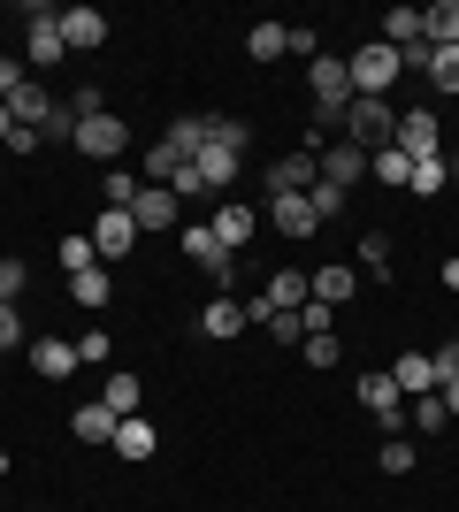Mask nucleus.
Returning a JSON list of instances; mask_svg holds the SVG:
<instances>
[{
	"mask_svg": "<svg viewBox=\"0 0 459 512\" xmlns=\"http://www.w3.org/2000/svg\"><path fill=\"white\" fill-rule=\"evenodd\" d=\"M245 146H253V130H245L238 115H207V146H199V161H192V169L207 176V184H215V199L230 192V176L245 169Z\"/></svg>",
	"mask_w": 459,
	"mask_h": 512,
	"instance_id": "f257e3e1",
	"label": "nucleus"
},
{
	"mask_svg": "<svg viewBox=\"0 0 459 512\" xmlns=\"http://www.w3.org/2000/svg\"><path fill=\"white\" fill-rule=\"evenodd\" d=\"M352 100H383V92H391L398 85V77H406V62H398V54H391V46H383V39H368V46H352Z\"/></svg>",
	"mask_w": 459,
	"mask_h": 512,
	"instance_id": "f03ea898",
	"label": "nucleus"
},
{
	"mask_svg": "<svg viewBox=\"0 0 459 512\" xmlns=\"http://www.w3.org/2000/svg\"><path fill=\"white\" fill-rule=\"evenodd\" d=\"M345 138H352L360 153H383V146L398 138V107H391V100H352V107H345Z\"/></svg>",
	"mask_w": 459,
	"mask_h": 512,
	"instance_id": "7ed1b4c3",
	"label": "nucleus"
},
{
	"mask_svg": "<svg viewBox=\"0 0 459 512\" xmlns=\"http://www.w3.org/2000/svg\"><path fill=\"white\" fill-rule=\"evenodd\" d=\"M69 146H77V153H92V161H108V169H115V161L131 153V123L100 107V115H85V123H77V138H69Z\"/></svg>",
	"mask_w": 459,
	"mask_h": 512,
	"instance_id": "20e7f679",
	"label": "nucleus"
},
{
	"mask_svg": "<svg viewBox=\"0 0 459 512\" xmlns=\"http://www.w3.org/2000/svg\"><path fill=\"white\" fill-rule=\"evenodd\" d=\"M306 85H314V115H345L352 107V69L337 54H314L306 62Z\"/></svg>",
	"mask_w": 459,
	"mask_h": 512,
	"instance_id": "39448f33",
	"label": "nucleus"
},
{
	"mask_svg": "<svg viewBox=\"0 0 459 512\" xmlns=\"http://www.w3.org/2000/svg\"><path fill=\"white\" fill-rule=\"evenodd\" d=\"M406 161H437L444 153V123H437V107H406L398 115V138H391Z\"/></svg>",
	"mask_w": 459,
	"mask_h": 512,
	"instance_id": "423d86ee",
	"label": "nucleus"
},
{
	"mask_svg": "<svg viewBox=\"0 0 459 512\" xmlns=\"http://www.w3.org/2000/svg\"><path fill=\"white\" fill-rule=\"evenodd\" d=\"M176 245H184V260H192V268H207L215 283L238 276V253H222V237L207 230V222H184V230H176Z\"/></svg>",
	"mask_w": 459,
	"mask_h": 512,
	"instance_id": "0eeeda50",
	"label": "nucleus"
},
{
	"mask_svg": "<svg viewBox=\"0 0 459 512\" xmlns=\"http://www.w3.org/2000/svg\"><path fill=\"white\" fill-rule=\"evenodd\" d=\"M138 245V222L131 207H100V222H92V253H100V268H115V260Z\"/></svg>",
	"mask_w": 459,
	"mask_h": 512,
	"instance_id": "6e6552de",
	"label": "nucleus"
},
{
	"mask_svg": "<svg viewBox=\"0 0 459 512\" xmlns=\"http://www.w3.org/2000/svg\"><path fill=\"white\" fill-rule=\"evenodd\" d=\"M23 23H31V31H23V54H31L39 69H54L69 54V46H62V8H31Z\"/></svg>",
	"mask_w": 459,
	"mask_h": 512,
	"instance_id": "1a4fd4ad",
	"label": "nucleus"
},
{
	"mask_svg": "<svg viewBox=\"0 0 459 512\" xmlns=\"http://www.w3.org/2000/svg\"><path fill=\"white\" fill-rule=\"evenodd\" d=\"M261 222H268V230H284L291 245L322 230V214H314V199H306V192H284V199H268V214H261Z\"/></svg>",
	"mask_w": 459,
	"mask_h": 512,
	"instance_id": "9d476101",
	"label": "nucleus"
},
{
	"mask_svg": "<svg viewBox=\"0 0 459 512\" xmlns=\"http://www.w3.org/2000/svg\"><path fill=\"white\" fill-rule=\"evenodd\" d=\"M314 184H322V161H314L306 146H291L284 161L268 169V199H284V192H314Z\"/></svg>",
	"mask_w": 459,
	"mask_h": 512,
	"instance_id": "9b49d317",
	"label": "nucleus"
},
{
	"mask_svg": "<svg viewBox=\"0 0 459 512\" xmlns=\"http://www.w3.org/2000/svg\"><path fill=\"white\" fill-rule=\"evenodd\" d=\"M23 352H31V367H39L46 383H69V375H77V337H54V329H46V337H31Z\"/></svg>",
	"mask_w": 459,
	"mask_h": 512,
	"instance_id": "f8f14e48",
	"label": "nucleus"
},
{
	"mask_svg": "<svg viewBox=\"0 0 459 512\" xmlns=\"http://www.w3.org/2000/svg\"><path fill=\"white\" fill-rule=\"evenodd\" d=\"M314 161H322V176H329V184H337V192H352V184L368 176V153L352 146V138H329V146L314 153Z\"/></svg>",
	"mask_w": 459,
	"mask_h": 512,
	"instance_id": "ddd939ff",
	"label": "nucleus"
},
{
	"mask_svg": "<svg viewBox=\"0 0 459 512\" xmlns=\"http://www.w3.org/2000/svg\"><path fill=\"white\" fill-rule=\"evenodd\" d=\"M62 46L69 54H100L108 46V16L100 8H62Z\"/></svg>",
	"mask_w": 459,
	"mask_h": 512,
	"instance_id": "4468645a",
	"label": "nucleus"
},
{
	"mask_svg": "<svg viewBox=\"0 0 459 512\" xmlns=\"http://www.w3.org/2000/svg\"><path fill=\"white\" fill-rule=\"evenodd\" d=\"M176 192L169 184H146V192H138V207H131V222H138V237H153V230H176Z\"/></svg>",
	"mask_w": 459,
	"mask_h": 512,
	"instance_id": "2eb2a0df",
	"label": "nucleus"
},
{
	"mask_svg": "<svg viewBox=\"0 0 459 512\" xmlns=\"http://www.w3.org/2000/svg\"><path fill=\"white\" fill-rule=\"evenodd\" d=\"M207 230L222 237V253H245V245L261 237V214H253V207H215V214H207Z\"/></svg>",
	"mask_w": 459,
	"mask_h": 512,
	"instance_id": "dca6fc26",
	"label": "nucleus"
},
{
	"mask_svg": "<svg viewBox=\"0 0 459 512\" xmlns=\"http://www.w3.org/2000/svg\"><path fill=\"white\" fill-rule=\"evenodd\" d=\"M261 299L276 306V314H299V306L314 299V276H306V268H276V276L261 283Z\"/></svg>",
	"mask_w": 459,
	"mask_h": 512,
	"instance_id": "f3484780",
	"label": "nucleus"
},
{
	"mask_svg": "<svg viewBox=\"0 0 459 512\" xmlns=\"http://www.w3.org/2000/svg\"><path fill=\"white\" fill-rule=\"evenodd\" d=\"M391 383H398V398H429V390H437V360H429V352H398Z\"/></svg>",
	"mask_w": 459,
	"mask_h": 512,
	"instance_id": "a211bd4d",
	"label": "nucleus"
},
{
	"mask_svg": "<svg viewBox=\"0 0 459 512\" xmlns=\"http://www.w3.org/2000/svg\"><path fill=\"white\" fill-rule=\"evenodd\" d=\"M238 329H245V299H230V291H222V299H207V314H199V337L230 344Z\"/></svg>",
	"mask_w": 459,
	"mask_h": 512,
	"instance_id": "6ab92c4d",
	"label": "nucleus"
},
{
	"mask_svg": "<svg viewBox=\"0 0 459 512\" xmlns=\"http://www.w3.org/2000/svg\"><path fill=\"white\" fill-rule=\"evenodd\" d=\"M153 444H161V436H153V421H146V413H131V421H115V459H131V467H138V459H153Z\"/></svg>",
	"mask_w": 459,
	"mask_h": 512,
	"instance_id": "aec40b11",
	"label": "nucleus"
},
{
	"mask_svg": "<svg viewBox=\"0 0 459 512\" xmlns=\"http://www.w3.org/2000/svg\"><path fill=\"white\" fill-rule=\"evenodd\" d=\"M100 406H108L115 421H131V413L146 406V383H138L131 367H115V375H108V390H100Z\"/></svg>",
	"mask_w": 459,
	"mask_h": 512,
	"instance_id": "412c9836",
	"label": "nucleus"
},
{
	"mask_svg": "<svg viewBox=\"0 0 459 512\" xmlns=\"http://www.w3.org/2000/svg\"><path fill=\"white\" fill-rule=\"evenodd\" d=\"M69 436H77V444H115V413L100 406V398H92V406H77V413H69Z\"/></svg>",
	"mask_w": 459,
	"mask_h": 512,
	"instance_id": "4be33fe9",
	"label": "nucleus"
},
{
	"mask_svg": "<svg viewBox=\"0 0 459 512\" xmlns=\"http://www.w3.org/2000/svg\"><path fill=\"white\" fill-rule=\"evenodd\" d=\"M245 54H253V62H284L291 54V23H253V31H245Z\"/></svg>",
	"mask_w": 459,
	"mask_h": 512,
	"instance_id": "5701e85b",
	"label": "nucleus"
},
{
	"mask_svg": "<svg viewBox=\"0 0 459 512\" xmlns=\"http://www.w3.org/2000/svg\"><path fill=\"white\" fill-rule=\"evenodd\" d=\"M345 299H352V260H337V268H314V306H329V314H337Z\"/></svg>",
	"mask_w": 459,
	"mask_h": 512,
	"instance_id": "b1692460",
	"label": "nucleus"
},
{
	"mask_svg": "<svg viewBox=\"0 0 459 512\" xmlns=\"http://www.w3.org/2000/svg\"><path fill=\"white\" fill-rule=\"evenodd\" d=\"M421 39H429V46H459V0L421 8Z\"/></svg>",
	"mask_w": 459,
	"mask_h": 512,
	"instance_id": "393cba45",
	"label": "nucleus"
},
{
	"mask_svg": "<svg viewBox=\"0 0 459 512\" xmlns=\"http://www.w3.org/2000/svg\"><path fill=\"white\" fill-rule=\"evenodd\" d=\"M46 107H54V92L23 77V92H16V100H8V115H16V130H39V123H46Z\"/></svg>",
	"mask_w": 459,
	"mask_h": 512,
	"instance_id": "a878e982",
	"label": "nucleus"
},
{
	"mask_svg": "<svg viewBox=\"0 0 459 512\" xmlns=\"http://www.w3.org/2000/svg\"><path fill=\"white\" fill-rule=\"evenodd\" d=\"M368 176H375V184H391V192H406V184H414V161H406L398 146H383V153H368Z\"/></svg>",
	"mask_w": 459,
	"mask_h": 512,
	"instance_id": "bb28decb",
	"label": "nucleus"
},
{
	"mask_svg": "<svg viewBox=\"0 0 459 512\" xmlns=\"http://www.w3.org/2000/svg\"><path fill=\"white\" fill-rule=\"evenodd\" d=\"M69 299H77V306H92V314H100V306L115 299V276H108V268H85V276H69Z\"/></svg>",
	"mask_w": 459,
	"mask_h": 512,
	"instance_id": "cd10ccee",
	"label": "nucleus"
},
{
	"mask_svg": "<svg viewBox=\"0 0 459 512\" xmlns=\"http://www.w3.org/2000/svg\"><path fill=\"white\" fill-rule=\"evenodd\" d=\"M138 192H146V176L115 161V169H108V184H100V207H138Z\"/></svg>",
	"mask_w": 459,
	"mask_h": 512,
	"instance_id": "c85d7f7f",
	"label": "nucleus"
},
{
	"mask_svg": "<svg viewBox=\"0 0 459 512\" xmlns=\"http://www.w3.org/2000/svg\"><path fill=\"white\" fill-rule=\"evenodd\" d=\"M360 406H368V413H391V406H406V398H398V383H391V367L360 375Z\"/></svg>",
	"mask_w": 459,
	"mask_h": 512,
	"instance_id": "c756f323",
	"label": "nucleus"
},
{
	"mask_svg": "<svg viewBox=\"0 0 459 512\" xmlns=\"http://www.w3.org/2000/svg\"><path fill=\"white\" fill-rule=\"evenodd\" d=\"M421 77L437 92H459V46H429V62H421Z\"/></svg>",
	"mask_w": 459,
	"mask_h": 512,
	"instance_id": "7c9ffc66",
	"label": "nucleus"
},
{
	"mask_svg": "<svg viewBox=\"0 0 459 512\" xmlns=\"http://www.w3.org/2000/svg\"><path fill=\"white\" fill-rule=\"evenodd\" d=\"M299 360L306 367H337V360H345V337H337V329H314V337L299 344Z\"/></svg>",
	"mask_w": 459,
	"mask_h": 512,
	"instance_id": "2f4dec72",
	"label": "nucleus"
},
{
	"mask_svg": "<svg viewBox=\"0 0 459 512\" xmlns=\"http://www.w3.org/2000/svg\"><path fill=\"white\" fill-rule=\"evenodd\" d=\"M444 184H452V169H444V153H437V161H414V184H406V192L414 199H444Z\"/></svg>",
	"mask_w": 459,
	"mask_h": 512,
	"instance_id": "473e14b6",
	"label": "nucleus"
},
{
	"mask_svg": "<svg viewBox=\"0 0 459 512\" xmlns=\"http://www.w3.org/2000/svg\"><path fill=\"white\" fill-rule=\"evenodd\" d=\"M391 253H398L391 230H368V237H360V268H368V276H391Z\"/></svg>",
	"mask_w": 459,
	"mask_h": 512,
	"instance_id": "72a5a7b5",
	"label": "nucleus"
},
{
	"mask_svg": "<svg viewBox=\"0 0 459 512\" xmlns=\"http://www.w3.org/2000/svg\"><path fill=\"white\" fill-rule=\"evenodd\" d=\"M169 192H176V207H199V199H215V184H207V176H199L192 161H184V169L169 176Z\"/></svg>",
	"mask_w": 459,
	"mask_h": 512,
	"instance_id": "f704fd0d",
	"label": "nucleus"
},
{
	"mask_svg": "<svg viewBox=\"0 0 459 512\" xmlns=\"http://www.w3.org/2000/svg\"><path fill=\"white\" fill-rule=\"evenodd\" d=\"M69 268V276H85V268H100V253H92V237H62V253H54Z\"/></svg>",
	"mask_w": 459,
	"mask_h": 512,
	"instance_id": "c9c22d12",
	"label": "nucleus"
},
{
	"mask_svg": "<svg viewBox=\"0 0 459 512\" xmlns=\"http://www.w3.org/2000/svg\"><path fill=\"white\" fill-rule=\"evenodd\" d=\"M39 138H62V146H69V138H77V107L54 100V107H46V123H39Z\"/></svg>",
	"mask_w": 459,
	"mask_h": 512,
	"instance_id": "e433bc0d",
	"label": "nucleus"
},
{
	"mask_svg": "<svg viewBox=\"0 0 459 512\" xmlns=\"http://www.w3.org/2000/svg\"><path fill=\"white\" fill-rule=\"evenodd\" d=\"M306 199H314V214H322V222H337V214L352 207V192H337L329 176H322V184H314V192H306Z\"/></svg>",
	"mask_w": 459,
	"mask_h": 512,
	"instance_id": "4c0bfd02",
	"label": "nucleus"
},
{
	"mask_svg": "<svg viewBox=\"0 0 459 512\" xmlns=\"http://www.w3.org/2000/svg\"><path fill=\"white\" fill-rule=\"evenodd\" d=\"M23 344H31V321L16 306H0V352H23Z\"/></svg>",
	"mask_w": 459,
	"mask_h": 512,
	"instance_id": "58836bf2",
	"label": "nucleus"
},
{
	"mask_svg": "<svg viewBox=\"0 0 459 512\" xmlns=\"http://www.w3.org/2000/svg\"><path fill=\"white\" fill-rule=\"evenodd\" d=\"M23 283H31V268L0 253V306H16V299H23Z\"/></svg>",
	"mask_w": 459,
	"mask_h": 512,
	"instance_id": "ea45409f",
	"label": "nucleus"
},
{
	"mask_svg": "<svg viewBox=\"0 0 459 512\" xmlns=\"http://www.w3.org/2000/svg\"><path fill=\"white\" fill-rule=\"evenodd\" d=\"M375 459H383V474H414V444H406V436H383Z\"/></svg>",
	"mask_w": 459,
	"mask_h": 512,
	"instance_id": "a19ab883",
	"label": "nucleus"
},
{
	"mask_svg": "<svg viewBox=\"0 0 459 512\" xmlns=\"http://www.w3.org/2000/svg\"><path fill=\"white\" fill-rule=\"evenodd\" d=\"M444 421H452V413H444V398H437V390H429V398H414V428H421V436H437Z\"/></svg>",
	"mask_w": 459,
	"mask_h": 512,
	"instance_id": "79ce46f5",
	"label": "nucleus"
},
{
	"mask_svg": "<svg viewBox=\"0 0 459 512\" xmlns=\"http://www.w3.org/2000/svg\"><path fill=\"white\" fill-rule=\"evenodd\" d=\"M77 367H108V329H85V337H77Z\"/></svg>",
	"mask_w": 459,
	"mask_h": 512,
	"instance_id": "37998d69",
	"label": "nucleus"
},
{
	"mask_svg": "<svg viewBox=\"0 0 459 512\" xmlns=\"http://www.w3.org/2000/svg\"><path fill=\"white\" fill-rule=\"evenodd\" d=\"M429 360H437V390H444V383H459V337H444Z\"/></svg>",
	"mask_w": 459,
	"mask_h": 512,
	"instance_id": "c03bdc74",
	"label": "nucleus"
},
{
	"mask_svg": "<svg viewBox=\"0 0 459 512\" xmlns=\"http://www.w3.org/2000/svg\"><path fill=\"white\" fill-rule=\"evenodd\" d=\"M69 107H77V123H85V115H100L108 100H100V85H69Z\"/></svg>",
	"mask_w": 459,
	"mask_h": 512,
	"instance_id": "a18cd8bd",
	"label": "nucleus"
},
{
	"mask_svg": "<svg viewBox=\"0 0 459 512\" xmlns=\"http://www.w3.org/2000/svg\"><path fill=\"white\" fill-rule=\"evenodd\" d=\"M291 54H306V62H314V54H322V31H314V23H291Z\"/></svg>",
	"mask_w": 459,
	"mask_h": 512,
	"instance_id": "49530a36",
	"label": "nucleus"
},
{
	"mask_svg": "<svg viewBox=\"0 0 459 512\" xmlns=\"http://www.w3.org/2000/svg\"><path fill=\"white\" fill-rule=\"evenodd\" d=\"M16 92H23V62H16V54H0V100H16Z\"/></svg>",
	"mask_w": 459,
	"mask_h": 512,
	"instance_id": "de8ad7c7",
	"label": "nucleus"
},
{
	"mask_svg": "<svg viewBox=\"0 0 459 512\" xmlns=\"http://www.w3.org/2000/svg\"><path fill=\"white\" fill-rule=\"evenodd\" d=\"M268 337H276V344H306V329H299V314H276V321H268Z\"/></svg>",
	"mask_w": 459,
	"mask_h": 512,
	"instance_id": "09e8293b",
	"label": "nucleus"
},
{
	"mask_svg": "<svg viewBox=\"0 0 459 512\" xmlns=\"http://www.w3.org/2000/svg\"><path fill=\"white\" fill-rule=\"evenodd\" d=\"M437 398H444V413H452V421H459V383H444Z\"/></svg>",
	"mask_w": 459,
	"mask_h": 512,
	"instance_id": "8fccbe9b",
	"label": "nucleus"
},
{
	"mask_svg": "<svg viewBox=\"0 0 459 512\" xmlns=\"http://www.w3.org/2000/svg\"><path fill=\"white\" fill-rule=\"evenodd\" d=\"M8 138H16V115H8V100H0V146H8Z\"/></svg>",
	"mask_w": 459,
	"mask_h": 512,
	"instance_id": "3c124183",
	"label": "nucleus"
},
{
	"mask_svg": "<svg viewBox=\"0 0 459 512\" xmlns=\"http://www.w3.org/2000/svg\"><path fill=\"white\" fill-rule=\"evenodd\" d=\"M444 291H459V260H444Z\"/></svg>",
	"mask_w": 459,
	"mask_h": 512,
	"instance_id": "603ef678",
	"label": "nucleus"
}]
</instances>
